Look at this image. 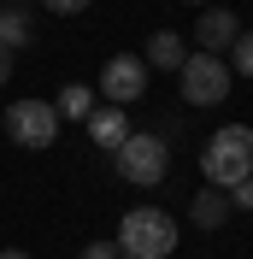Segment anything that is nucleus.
<instances>
[{
  "label": "nucleus",
  "instance_id": "9d476101",
  "mask_svg": "<svg viewBox=\"0 0 253 259\" xmlns=\"http://www.w3.org/2000/svg\"><path fill=\"white\" fill-rule=\"evenodd\" d=\"M189 224H194V230H218V224H230V194L206 183V189L189 200Z\"/></svg>",
  "mask_w": 253,
  "mask_h": 259
},
{
  "label": "nucleus",
  "instance_id": "ddd939ff",
  "mask_svg": "<svg viewBox=\"0 0 253 259\" xmlns=\"http://www.w3.org/2000/svg\"><path fill=\"white\" fill-rule=\"evenodd\" d=\"M236 71H241V77H253V30L236 35Z\"/></svg>",
  "mask_w": 253,
  "mask_h": 259
},
{
  "label": "nucleus",
  "instance_id": "20e7f679",
  "mask_svg": "<svg viewBox=\"0 0 253 259\" xmlns=\"http://www.w3.org/2000/svg\"><path fill=\"white\" fill-rule=\"evenodd\" d=\"M177 82H183V100H189V106H218V100L230 95L236 71H230L218 53H189V59L177 65Z\"/></svg>",
  "mask_w": 253,
  "mask_h": 259
},
{
  "label": "nucleus",
  "instance_id": "9b49d317",
  "mask_svg": "<svg viewBox=\"0 0 253 259\" xmlns=\"http://www.w3.org/2000/svg\"><path fill=\"white\" fill-rule=\"evenodd\" d=\"M183 59H189V41L177 30H153L147 35V71H177Z\"/></svg>",
  "mask_w": 253,
  "mask_h": 259
},
{
  "label": "nucleus",
  "instance_id": "6ab92c4d",
  "mask_svg": "<svg viewBox=\"0 0 253 259\" xmlns=\"http://www.w3.org/2000/svg\"><path fill=\"white\" fill-rule=\"evenodd\" d=\"M194 6H200V0H194Z\"/></svg>",
  "mask_w": 253,
  "mask_h": 259
},
{
  "label": "nucleus",
  "instance_id": "dca6fc26",
  "mask_svg": "<svg viewBox=\"0 0 253 259\" xmlns=\"http://www.w3.org/2000/svg\"><path fill=\"white\" fill-rule=\"evenodd\" d=\"M77 259H118V242H89Z\"/></svg>",
  "mask_w": 253,
  "mask_h": 259
},
{
  "label": "nucleus",
  "instance_id": "423d86ee",
  "mask_svg": "<svg viewBox=\"0 0 253 259\" xmlns=\"http://www.w3.org/2000/svg\"><path fill=\"white\" fill-rule=\"evenodd\" d=\"M100 95H106V106L142 100L147 95V59H142V53H112L106 71H100Z\"/></svg>",
  "mask_w": 253,
  "mask_h": 259
},
{
  "label": "nucleus",
  "instance_id": "0eeeda50",
  "mask_svg": "<svg viewBox=\"0 0 253 259\" xmlns=\"http://www.w3.org/2000/svg\"><path fill=\"white\" fill-rule=\"evenodd\" d=\"M236 35H241V18L230 12V6H206L200 24H194V41H200V53H224V48H236Z\"/></svg>",
  "mask_w": 253,
  "mask_h": 259
},
{
  "label": "nucleus",
  "instance_id": "7ed1b4c3",
  "mask_svg": "<svg viewBox=\"0 0 253 259\" xmlns=\"http://www.w3.org/2000/svg\"><path fill=\"white\" fill-rule=\"evenodd\" d=\"M112 165H118V177L136 183V189H159L165 171H171V142L153 136V130H130L124 142L112 147Z\"/></svg>",
  "mask_w": 253,
  "mask_h": 259
},
{
  "label": "nucleus",
  "instance_id": "f3484780",
  "mask_svg": "<svg viewBox=\"0 0 253 259\" xmlns=\"http://www.w3.org/2000/svg\"><path fill=\"white\" fill-rule=\"evenodd\" d=\"M0 82H12V53L0 48Z\"/></svg>",
  "mask_w": 253,
  "mask_h": 259
},
{
  "label": "nucleus",
  "instance_id": "a211bd4d",
  "mask_svg": "<svg viewBox=\"0 0 253 259\" xmlns=\"http://www.w3.org/2000/svg\"><path fill=\"white\" fill-rule=\"evenodd\" d=\"M0 259H30V253H24V247H6V253H0Z\"/></svg>",
  "mask_w": 253,
  "mask_h": 259
},
{
  "label": "nucleus",
  "instance_id": "f257e3e1",
  "mask_svg": "<svg viewBox=\"0 0 253 259\" xmlns=\"http://www.w3.org/2000/svg\"><path fill=\"white\" fill-rule=\"evenodd\" d=\"M200 171H206V183L212 189H236L241 177H253V130L247 124H218L212 136H206V147H200Z\"/></svg>",
  "mask_w": 253,
  "mask_h": 259
},
{
  "label": "nucleus",
  "instance_id": "f8f14e48",
  "mask_svg": "<svg viewBox=\"0 0 253 259\" xmlns=\"http://www.w3.org/2000/svg\"><path fill=\"white\" fill-rule=\"evenodd\" d=\"M53 112L59 118H89L95 112V89H89V82H65L59 100H53Z\"/></svg>",
  "mask_w": 253,
  "mask_h": 259
},
{
  "label": "nucleus",
  "instance_id": "6e6552de",
  "mask_svg": "<svg viewBox=\"0 0 253 259\" xmlns=\"http://www.w3.org/2000/svg\"><path fill=\"white\" fill-rule=\"evenodd\" d=\"M35 41V12L24 6V0H0V48L18 53Z\"/></svg>",
  "mask_w": 253,
  "mask_h": 259
},
{
  "label": "nucleus",
  "instance_id": "f03ea898",
  "mask_svg": "<svg viewBox=\"0 0 253 259\" xmlns=\"http://www.w3.org/2000/svg\"><path fill=\"white\" fill-rule=\"evenodd\" d=\"M177 253V218L165 206H136L118 218V259H171Z\"/></svg>",
  "mask_w": 253,
  "mask_h": 259
},
{
  "label": "nucleus",
  "instance_id": "39448f33",
  "mask_svg": "<svg viewBox=\"0 0 253 259\" xmlns=\"http://www.w3.org/2000/svg\"><path fill=\"white\" fill-rule=\"evenodd\" d=\"M59 124L65 118L53 112V100H12V106H6V136H12L18 147H53Z\"/></svg>",
  "mask_w": 253,
  "mask_h": 259
},
{
  "label": "nucleus",
  "instance_id": "1a4fd4ad",
  "mask_svg": "<svg viewBox=\"0 0 253 259\" xmlns=\"http://www.w3.org/2000/svg\"><path fill=\"white\" fill-rule=\"evenodd\" d=\"M82 130H89V142H95L100 153H112V147L130 136V118H124V106H95V112L82 118Z\"/></svg>",
  "mask_w": 253,
  "mask_h": 259
},
{
  "label": "nucleus",
  "instance_id": "4468645a",
  "mask_svg": "<svg viewBox=\"0 0 253 259\" xmlns=\"http://www.w3.org/2000/svg\"><path fill=\"white\" fill-rule=\"evenodd\" d=\"M41 6H48V12H59V18H77V12H89V6H95V0H41Z\"/></svg>",
  "mask_w": 253,
  "mask_h": 259
},
{
  "label": "nucleus",
  "instance_id": "2eb2a0df",
  "mask_svg": "<svg viewBox=\"0 0 253 259\" xmlns=\"http://www.w3.org/2000/svg\"><path fill=\"white\" fill-rule=\"evenodd\" d=\"M230 206H241V212H253V177H241L236 189H230Z\"/></svg>",
  "mask_w": 253,
  "mask_h": 259
}]
</instances>
